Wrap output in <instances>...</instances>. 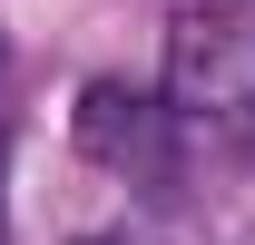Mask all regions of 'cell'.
I'll return each mask as SVG.
<instances>
[{
    "mask_svg": "<svg viewBox=\"0 0 255 245\" xmlns=\"http://www.w3.org/2000/svg\"><path fill=\"white\" fill-rule=\"evenodd\" d=\"M167 98L187 118H246L255 108V10H187L167 30Z\"/></svg>",
    "mask_w": 255,
    "mask_h": 245,
    "instance_id": "cell-1",
    "label": "cell"
},
{
    "mask_svg": "<svg viewBox=\"0 0 255 245\" xmlns=\"http://www.w3.org/2000/svg\"><path fill=\"white\" fill-rule=\"evenodd\" d=\"M69 137L89 157H137V137H147V98L118 89V79H98V89H79V108H69Z\"/></svg>",
    "mask_w": 255,
    "mask_h": 245,
    "instance_id": "cell-2",
    "label": "cell"
},
{
    "mask_svg": "<svg viewBox=\"0 0 255 245\" xmlns=\"http://www.w3.org/2000/svg\"><path fill=\"white\" fill-rule=\"evenodd\" d=\"M89 245H108V236H89Z\"/></svg>",
    "mask_w": 255,
    "mask_h": 245,
    "instance_id": "cell-3",
    "label": "cell"
}]
</instances>
